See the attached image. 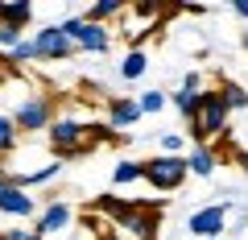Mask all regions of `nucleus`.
<instances>
[{"instance_id":"obj_1","label":"nucleus","mask_w":248,"mask_h":240,"mask_svg":"<svg viewBox=\"0 0 248 240\" xmlns=\"http://www.w3.org/2000/svg\"><path fill=\"white\" fill-rule=\"evenodd\" d=\"M223 125H228V108H223L219 91H199V112H195V120H190L195 145H203L207 137H219Z\"/></svg>"},{"instance_id":"obj_2","label":"nucleus","mask_w":248,"mask_h":240,"mask_svg":"<svg viewBox=\"0 0 248 240\" xmlns=\"http://www.w3.org/2000/svg\"><path fill=\"white\" fill-rule=\"evenodd\" d=\"M186 158L178 153V158H170V153H161V158H149L145 161V182H149L153 191H178L186 182Z\"/></svg>"},{"instance_id":"obj_3","label":"nucleus","mask_w":248,"mask_h":240,"mask_svg":"<svg viewBox=\"0 0 248 240\" xmlns=\"http://www.w3.org/2000/svg\"><path fill=\"white\" fill-rule=\"evenodd\" d=\"M13 125H17V133H50V125H54V99H46V96L25 99V104L13 112Z\"/></svg>"},{"instance_id":"obj_4","label":"nucleus","mask_w":248,"mask_h":240,"mask_svg":"<svg viewBox=\"0 0 248 240\" xmlns=\"http://www.w3.org/2000/svg\"><path fill=\"white\" fill-rule=\"evenodd\" d=\"M50 145L58 158H79L87 149V125L79 120H54L50 125Z\"/></svg>"},{"instance_id":"obj_5","label":"nucleus","mask_w":248,"mask_h":240,"mask_svg":"<svg viewBox=\"0 0 248 240\" xmlns=\"http://www.w3.org/2000/svg\"><path fill=\"white\" fill-rule=\"evenodd\" d=\"M62 33L71 37L79 50H91V54H104L108 46H112V33H108L104 25H91V21H83V17L62 21Z\"/></svg>"},{"instance_id":"obj_6","label":"nucleus","mask_w":248,"mask_h":240,"mask_svg":"<svg viewBox=\"0 0 248 240\" xmlns=\"http://www.w3.org/2000/svg\"><path fill=\"white\" fill-rule=\"evenodd\" d=\"M33 46H37V58H54V63H62V58H71L75 42L66 33H62V25H46L33 33Z\"/></svg>"},{"instance_id":"obj_7","label":"nucleus","mask_w":248,"mask_h":240,"mask_svg":"<svg viewBox=\"0 0 248 240\" xmlns=\"http://www.w3.org/2000/svg\"><path fill=\"white\" fill-rule=\"evenodd\" d=\"M223 224H228V207L215 203V207H199V211L190 215V224H186V228L195 232V240H219Z\"/></svg>"},{"instance_id":"obj_8","label":"nucleus","mask_w":248,"mask_h":240,"mask_svg":"<svg viewBox=\"0 0 248 240\" xmlns=\"http://www.w3.org/2000/svg\"><path fill=\"white\" fill-rule=\"evenodd\" d=\"M141 120L137 99H108V128H128Z\"/></svg>"},{"instance_id":"obj_9","label":"nucleus","mask_w":248,"mask_h":240,"mask_svg":"<svg viewBox=\"0 0 248 240\" xmlns=\"http://www.w3.org/2000/svg\"><path fill=\"white\" fill-rule=\"evenodd\" d=\"M0 211H4V215H33V199H29L21 187L9 182V187L0 191Z\"/></svg>"},{"instance_id":"obj_10","label":"nucleus","mask_w":248,"mask_h":240,"mask_svg":"<svg viewBox=\"0 0 248 240\" xmlns=\"http://www.w3.org/2000/svg\"><path fill=\"white\" fill-rule=\"evenodd\" d=\"M66 224H71V207L66 203H54V207H46L42 211V220H37V236H50V232H62L66 228Z\"/></svg>"},{"instance_id":"obj_11","label":"nucleus","mask_w":248,"mask_h":240,"mask_svg":"<svg viewBox=\"0 0 248 240\" xmlns=\"http://www.w3.org/2000/svg\"><path fill=\"white\" fill-rule=\"evenodd\" d=\"M215 166H219V158H215V149H207V145H195V149L186 153V170L199 178H211Z\"/></svg>"},{"instance_id":"obj_12","label":"nucleus","mask_w":248,"mask_h":240,"mask_svg":"<svg viewBox=\"0 0 248 240\" xmlns=\"http://www.w3.org/2000/svg\"><path fill=\"white\" fill-rule=\"evenodd\" d=\"M29 17H33V4H29V0H13V4H4V0H0V21H4V25L25 29Z\"/></svg>"},{"instance_id":"obj_13","label":"nucleus","mask_w":248,"mask_h":240,"mask_svg":"<svg viewBox=\"0 0 248 240\" xmlns=\"http://www.w3.org/2000/svg\"><path fill=\"white\" fill-rule=\"evenodd\" d=\"M219 99H223V108H228V112L248 108V91L240 87V83H223V87H219Z\"/></svg>"},{"instance_id":"obj_14","label":"nucleus","mask_w":248,"mask_h":240,"mask_svg":"<svg viewBox=\"0 0 248 240\" xmlns=\"http://www.w3.org/2000/svg\"><path fill=\"white\" fill-rule=\"evenodd\" d=\"M145 71H149V58H145V50H133V54H128V58L120 63V75H124L128 83H133V79H141Z\"/></svg>"},{"instance_id":"obj_15","label":"nucleus","mask_w":248,"mask_h":240,"mask_svg":"<svg viewBox=\"0 0 248 240\" xmlns=\"http://www.w3.org/2000/svg\"><path fill=\"white\" fill-rule=\"evenodd\" d=\"M137 178H145V161H120V166L112 170V182H116V187L137 182Z\"/></svg>"},{"instance_id":"obj_16","label":"nucleus","mask_w":248,"mask_h":240,"mask_svg":"<svg viewBox=\"0 0 248 240\" xmlns=\"http://www.w3.org/2000/svg\"><path fill=\"white\" fill-rule=\"evenodd\" d=\"M116 13H120V0H99V4H91V9H87V17H83V21H91V25H104L108 17H116Z\"/></svg>"},{"instance_id":"obj_17","label":"nucleus","mask_w":248,"mask_h":240,"mask_svg":"<svg viewBox=\"0 0 248 240\" xmlns=\"http://www.w3.org/2000/svg\"><path fill=\"white\" fill-rule=\"evenodd\" d=\"M174 108L186 116V120H195V112H199V91H186V87H178V96H174Z\"/></svg>"},{"instance_id":"obj_18","label":"nucleus","mask_w":248,"mask_h":240,"mask_svg":"<svg viewBox=\"0 0 248 240\" xmlns=\"http://www.w3.org/2000/svg\"><path fill=\"white\" fill-rule=\"evenodd\" d=\"M17 145V125H13V116H0V153H13Z\"/></svg>"},{"instance_id":"obj_19","label":"nucleus","mask_w":248,"mask_h":240,"mask_svg":"<svg viewBox=\"0 0 248 240\" xmlns=\"http://www.w3.org/2000/svg\"><path fill=\"white\" fill-rule=\"evenodd\" d=\"M37 58V46H33V37H25V42H17L9 50V63H33Z\"/></svg>"},{"instance_id":"obj_20","label":"nucleus","mask_w":248,"mask_h":240,"mask_svg":"<svg viewBox=\"0 0 248 240\" xmlns=\"http://www.w3.org/2000/svg\"><path fill=\"white\" fill-rule=\"evenodd\" d=\"M17 42H25V29H17V25H4V21H0V50H13Z\"/></svg>"},{"instance_id":"obj_21","label":"nucleus","mask_w":248,"mask_h":240,"mask_svg":"<svg viewBox=\"0 0 248 240\" xmlns=\"http://www.w3.org/2000/svg\"><path fill=\"white\" fill-rule=\"evenodd\" d=\"M137 108H141V116L145 112H161V108H166V96H161V91H145V96L137 99Z\"/></svg>"},{"instance_id":"obj_22","label":"nucleus","mask_w":248,"mask_h":240,"mask_svg":"<svg viewBox=\"0 0 248 240\" xmlns=\"http://www.w3.org/2000/svg\"><path fill=\"white\" fill-rule=\"evenodd\" d=\"M161 149H166L170 158H178V149H182V133H161Z\"/></svg>"},{"instance_id":"obj_23","label":"nucleus","mask_w":248,"mask_h":240,"mask_svg":"<svg viewBox=\"0 0 248 240\" xmlns=\"http://www.w3.org/2000/svg\"><path fill=\"white\" fill-rule=\"evenodd\" d=\"M0 240H46V236H37V232H0Z\"/></svg>"},{"instance_id":"obj_24","label":"nucleus","mask_w":248,"mask_h":240,"mask_svg":"<svg viewBox=\"0 0 248 240\" xmlns=\"http://www.w3.org/2000/svg\"><path fill=\"white\" fill-rule=\"evenodd\" d=\"M182 87H186V91H199V75L190 71V75H186V79H182Z\"/></svg>"},{"instance_id":"obj_25","label":"nucleus","mask_w":248,"mask_h":240,"mask_svg":"<svg viewBox=\"0 0 248 240\" xmlns=\"http://www.w3.org/2000/svg\"><path fill=\"white\" fill-rule=\"evenodd\" d=\"M232 9H236V13H240V17H244V21H248V0H236V4H232Z\"/></svg>"},{"instance_id":"obj_26","label":"nucleus","mask_w":248,"mask_h":240,"mask_svg":"<svg viewBox=\"0 0 248 240\" xmlns=\"http://www.w3.org/2000/svg\"><path fill=\"white\" fill-rule=\"evenodd\" d=\"M4 187H9V174H4V170H0V191H4Z\"/></svg>"},{"instance_id":"obj_27","label":"nucleus","mask_w":248,"mask_h":240,"mask_svg":"<svg viewBox=\"0 0 248 240\" xmlns=\"http://www.w3.org/2000/svg\"><path fill=\"white\" fill-rule=\"evenodd\" d=\"M244 50H248V29H244Z\"/></svg>"}]
</instances>
